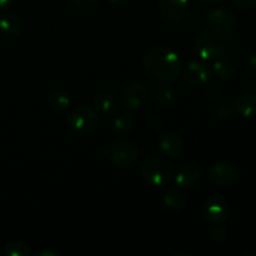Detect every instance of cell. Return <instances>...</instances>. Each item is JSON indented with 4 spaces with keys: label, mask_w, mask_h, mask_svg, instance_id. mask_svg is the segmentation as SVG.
I'll use <instances>...</instances> for the list:
<instances>
[{
    "label": "cell",
    "mask_w": 256,
    "mask_h": 256,
    "mask_svg": "<svg viewBox=\"0 0 256 256\" xmlns=\"http://www.w3.org/2000/svg\"><path fill=\"white\" fill-rule=\"evenodd\" d=\"M210 236H212V242L222 244L228 239V232L222 224H215V226L210 232Z\"/></svg>",
    "instance_id": "23"
},
{
    "label": "cell",
    "mask_w": 256,
    "mask_h": 256,
    "mask_svg": "<svg viewBox=\"0 0 256 256\" xmlns=\"http://www.w3.org/2000/svg\"><path fill=\"white\" fill-rule=\"evenodd\" d=\"M162 204L172 212H180L186 205V198L178 190H165L162 195Z\"/></svg>",
    "instance_id": "18"
},
{
    "label": "cell",
    "mask_w": 256,
    "mask_h": 256,
    "mask_svg": "<svg viewBox=\"0 0 256 256\" xmlns=\"http://www.w3.org/2000/svg\"><path fill=\"white\" fill-rule=\"evenodd\" d=\"M35 256H58L56 252H50V250H39V252H34Z\"/></svg>",
    "instance_id": "28"
},
{
    "label": "cell",
    "mask_w": 256,
    "mask_h": 256,
    "mask_svg": "<svg viewBox=\"0 0 256 256\" xmlns=\"http://www.w3.org/2000/svg\"><path fill=\"white\" fill-rule=\"evenodd\" d=\"M158 148L165 156L176 158L182 154L184 144L179 134L174 132H162L158 139Z\"/></svg>",
    "instance_id": "12"
},
{
    "label": "cell",
    "mask_w": 256,
    "mask_h": 256,
    "mask_svg": "<svg viewBox=\"0 0 256 256\" xmlns=\"http://www.w3.org/2000/svg\"><path fill=\"white\" fill-rule=\"evenodd\" d=\"M228 36L214 32L212 29H204L199 32L195 40V46L202 60H215L222 56L228 46Z\"/></svg>",
    "instance_id": "2"
},
{
    "label": "cell",
    "mask_w": 256,
    "mask_h": 256,
    "mask_svg": "<svg viewBox=\"0 0 256 256\" xmlns=\"http://www.w3.org/2000/svg\"><path fill=\"white\" fill-rule=\"evenodd\" d=\"M22 20L19 16L9 12H0V32L6 36H16L22 32Z\"/></svg>",
    "instance_id": "16"
},
{
    "label": "cell",
    "mask_w": 256,
    "mask_h": 256,
    "mask_svg": "<svg viewBox=\"0 0 256 256\" xmlns=\"http://www.w3.org/2000/svg\"><path fill=\"white\" fill-rule=\"evenodd\" d=\"M235 110L234 108L230 106V105H220L216 110H215V115H216L218 119L220 120H229L232 119V115H234Z\"/></svg>",
    "instance_id": "24"
},
{
    "label": "cell",
    "mask_w": 256,
    "mask_h": 256,
    "mask_svg": "<svg viewBox=\"0 0 256 256\" xmlns=\"http://www.w3.org/2000/svg\"><path fill=\"white\" fill-rule=\"evenodd\" d=\"M49 104L55 112H64L69 109L70 98L66 92H62V90H56V92H54L52 95H50Z\"/></svg>",
    "instance_id": "19"
},
{
    "label": "cell",
    "mask_w": 256,
    "mask_h": 256,
    "mask_svg": "<svg viewBox=\"0 0 256 256\" xmlns=\"http://www.w3.org/2000/svg\"><path fill=\"white\" fill-rule=\"evenodd\" d=\"M212 76L209 66L204 62H188L186 68L184 72V79L192 86H200V85L206 84Z\"/></svg>",
    "instance_id": "11"
},
{
    "label": "cell",
    "mask_w": 256,
    "mask_h": 256,
    "mask_svg": "<svg viewBox=\"0 0 256 256\" xmlns=\"http://www.w3.org/2000/svg\"><path fill=\"white\" fill-rule=\"evenodd\" d=\"M162 16L172 24L182 22L189 12V0H159Z\"/></svg>",
    "instance_id": "8"
},
{
    "label": "cell",
    "mask_w": 256,
    "mask_h": 256,
    "mask_svg": "<svg viewBox=\"0 0 256 256\" xmlns=\"http://www.w3.org/2000/svg\"><path fill=\"white\" fill-rule=\"evenodd\" d=\"M139 148L132 142H118L108 152V156L112 165L118 168H128L136 160Z\"/></svg>",
    "instance_id": "5"
},
{
    "label": "cell",
    "mask_w": 256,
    "mask_h": 256,
    "mask_svg": "<svg viewBox=\"0 0 256 256\" xmlns=\"http://www.w3.org/2000/svg\"><path fill=\"white\" fill-rule=\"evenodd\" d=\"M155 102L160 108H170L174 102V94L165 86H158L155 90Z\"/></svg>",
    "instance_id": "20"
},
{
    "label": "cell",
    "mask_w": 256,
    "mask_h": 256,
    "mask_svg": "<svg viewBox=\"0 0 256 256\" xmlns=\"http://www.w3.org/2000/svg\"><path fill=\"white\" fill-rule=\"evenodd\" d=\"M75 6L79 8H89L92 5H94L98 0H70Z\"/></svg>",
    "instance_id": "27"
},
{
    "label": "cell",
    "mask_w": 256,
    "mask_h": 256,
    "mask_svg": "<svg viewBox=\"0 0 256 256\" xmlns=\"http://www.w3.org/2000/svg\"><path fill=\"white\" fill-rule=\"evenodd\" d=\"M206 22L210 29L225 36H229L236 26L238 19L234 12L229 10L212 9L206 14Z\"/></svg>",
    "instance_id": "6"
},
{
    "label": "cell",
    "mask_w": 256,
    "mask_h": 256,
    "mask_svg": "<svg viewBox=\"0 0 256 256\" xmlns=\"http://www.w3.org/2000/svg\"><path fill=\"white\" fill-rule=\"evenodd\" d=\"M200 2H204V4H209V5H212V4H215V2H220V0H200Z\"/></svg>",
    "instance_id": "30"
},
{
    "label": "cell",
    "mask_w": 256,
    "mask_h": 256,
    "mask_svg": "<svg viewBox=\"0 0 256 256\" xmlns=\"http://www.w3.org/2000/svg\"><path fill=\"white\" fill-rule=\"evenodd\" d=\"M232 2L240 9H252L256 6V0H232Z\"/></svg>",
    "instance_id": "25"
},
{
    "label": "cell",
    "mask_w": 256,
    "mask_h": 256,
    "mask_svg": "<svg viewBox=\"0 0 256 256\" xmlns=\"http://www.w3.org/2000/svg\"><path fill=\"white\" fill-rule=\"evenodd\" d=\"M94 106L96 108L98 112L102 114L110 115L116 110L118 108V100L115 95L110 92H102L94 96Z\"/></svg>",
    "instance_id": "17"
},
{
    "label": "cell",
    "mask_w": 256,
    "mask_h": 256,
    "mask_svg": "<svg viewBox=\"0 0 256 256\" xmlns=\"http://www.w3.org/2000/svg\"><path fill=\"white\" fill-rule=\"evenodd\" d=\"M212 70L220 79H230L238 70V60L232 55H224L214 60Z\"/></svg>",
    "instance_id": "15"
},
{
    "label": "cell",
    "mask_w": 256,
    "mask_h": 256,
    "mask_svg": "<svg viewBox=\"0 0 256 256\" xmlns=\"http://www.w3.org/2000/svg\"><path fill=\"white\" fill-rule=\"evenodd\" d=\"M132 126H134V122H132V118L126 114H122L120 116H118L114 120V124H112V129L114 132L118 135H125L128 132H132Z\"/></svg>",
    "instance_id": "21"
},
{
    "label": "cell",
    "mask_w": 256,
    "mask_h": 256,
    "mask_svg": "<svg viewBox=\"0 0 256 256\" xmlns=\"http://www.w3.org/2000/svg\"><path fill=\"white\" fill-rule=\"evenodd\" d=\"M99 116L96 112L88 106H78L70 112L68 116L69 128L78 135L86 136L92 134L99 126Z\"/></svg>",
    "instance_id": "4"
},
{
    "label": "cell",
    "mask_w": 256,
    "mask_h": 256,
    "mask_svg": "<svg viewBox=\"0 0 256 256\" xmlns=\"http://www.w3.org/2000/svg\"><path fill=\"white\" fill-rule=\"evenodd\" d=\"M142 176L152 186H165L172 178V168L165 160L150 156L142 162L140 168Z\"/></svg>",
    "instance_id": "3"
},
{
    "label": "cell",
    "mask_w": 256,
    "mask_h": 256,
    "mask_svg": "<svg viewBox=\"0 0 256 256\" xmlns=\"http://www.w3.org/2000/svg\"><path fill=\"white\" fill-rule=\"evenodd\" d=\"M14 2L15 0H0V12H4V10L6 9L8 6H10Z\"/></svg>",
    "instance_id": "29"
},
{
    "label": "cell",
    "mask_w": 256,
    "mask_h": 256,
    "mask_svg": "<svg viewBox=\"0 0 256 256\" xmlns=\"http://www.w3.org/2000/svg\"><path fill=\"white\" fill-rule=\"evenodd\" d=\"M142 64L154 79L165 84L175 82L182 72L179 54L165 46H155L148 50L142 56Z\"/></svg>",
    "instance_id": "1"
},
{
    "label": "cell",
    "mask_w": 256,
    "mask_h": 256,
    "mask_svg": "<svg viewBox=\"0 0 256 256\" xmlns=\"http://www.w3.org/2000/svg\"><path fill=\"white\" fill-rule=\"evenodd\" d=\"M204 216L212 224H224L229 216V206L222 198H209L204 205Z\"/></svg>",
    "instance_id": "10"
},
{
    "label": "cell",
    "mask_w": 256,
    "mask_h": 256,
    "mask_svg": "<svg viewBox=\"0 0 256 256\" xmlns=\"http://www.w3.org/2000/svg\"><path fill=\"white\" fill-rule=\"evenodd\" d=\"M235 112L242 118L249 119L256 114V92H245L240 94L232 102Z\"/></svg>",
    "instance_id": "14"
},
{
    "label": "cell",
    "mask_w": 256,
    "mask_h": 256,
    "mask_svg": "<svg viewBox=\"0 0 256 256\" xmlns=\"http://www.w3.org/2000/svg\"><path fill=\"white\" fill-rule=\"evenodd\" d=\"M110 2H112V4H122V2H125L126 0H110Z\"/></svg>",
    "instance_id": "31"
},
{
    "label": "cell",
    "mask_w": 256,
    "mask_h": 256,
    "mask_svg": "<svg viewBox=\"0 0 256 256\" xmlns=\"http://www.w3.org/2000/svg\"><path fill=\"white\" fill-rule=\"evenodd\" d=\"M209 176L218 186H230L239 179L240 170L232 162H220L210 169Z\"/></svg>",
    "instance_id": "9"
},
{
    "label": "cell",
    "mask_w": 256,
    "mask_h": 256,
    "mask_svg": "<svg viewBox=\"0 0 256 256\" xmlns=\"http://www.w3.org/2000/svg\"><path fill=\"white\" fill-rule=\"evenodd\" d=\"M246 70L250 75L256 76V54H252V56L249 58V60H248Z\"/></svg>",
    "instance_id": "26"
},
{
    "label": "cell",
    "mask_w": 256,
    "mask_h": 256,
    "mask_svg": "<svg viewBox=\"0 0 256 256\" xmlns=\"http://www.w3.org/2000/svg\"><path fill=\"white\" fill-rule=\"evenodd\" d=\"M122 105L128 110L136 112L145 106L148 102V92L144 85L139 82H132L124 88L122 94Z\"/></svg>",
    "instance_id": "7"
},
{
    "label": "cell",
    "mask_w": 256,
    "mask_h": 256,
    "mask_svg": "<svg viewBox=\"0 0 256 256\" xmlns=\"http://www.w3.org/2000/svg\"><path fill=\"white\" fill-rule=\"evenodd\" d=\"M200 175H202V172L199 166L194 162H188L178 170L175 182L182 189H190L196 184L198 180L200 179Z\"/></svg>",
    "instance_id": "13"
},
{
    "label": "cell",
    "mask_w": 256,
    "mask_h": 256,
    "mask_svg": "<svg viewBox=\"0 0 256 256\" xmlns=\"http://www.w3.org/2000/svg\"><path fill=\"white\" fill-rule=\"evenodd\" d=\"M4 254L6 256H29L30 250L24 242H12L5 246Z\"/></svg>",
    "instance_id": "22"
}]
</instances>
